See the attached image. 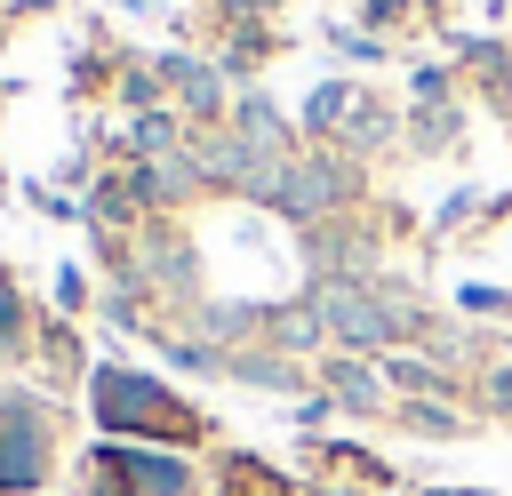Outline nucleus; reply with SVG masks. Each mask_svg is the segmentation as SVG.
<instances>
[{"mask_svg":"<svg viewBox=\"0 0 512 496\" xmlns=\"http://www.w3.org/2000/svg\"><path fill=\"white\" fill-rule=\"evenodd\" d=\"M168 72H176V88H184V104H200V112L216 104V80H208L200 64H168Z\"/></svg>","mask_w":512,"mask_h":496,"instance_id":"obj_7","label":"nucleus"},{"mask_svg":"<svg viewBox=\"0 0 512 496\" xmlns=\"http://www.w3.org/2000/svg\"><path fill=\"white\" fill-rule=\"evenodd\" d=\"M400 8H408V0H368V16H376V24H384V16H400Z\"/></svg>","mask_w":512,"mask_h":496,"instance_id":"obj_10","label":"nucleus"},{"mask_svg":"<svg viewBox=\"0 0 512 496\" xmlns=\"http://www.w3.org/2000/svg\"><path fill=\"white\" fill-rule=\"evenodd\" d=\"M464 304H472V312H504L512 296H504V288H464Z\"/></svg>","mask_w":512,"mask_h":496,"instance_id":"obj_9","label":"nucleus"},{"mask_svg":"<svg viewBox=\"0 0 512 496\" xmlns=\"http://www.w3.org/2000/svg\"><path fill=\"white\" fill-rule=\"evenodd\" d=\"M88 480L104 488V496H184V456H152V448H96L88 456Z\"/></svg>","mask_w":512,"mask_h":496,"instance_id":"obj_2","label":"nucleus"},{"mask_svg":"<svg viewBox=\"0 0 512 496\" xmlns=\"http://www.w3.org/2000/svg\"><path fill=\"white\" fill-rule=\"evenodd\" d=\"M440 496H480V488H440Z\"/></svg>","mask_w":512,"mask_h":496,"instance_id":"obj_11","label":"nucleus"},{"mask_svg":"<svg viewBox=\"0 0 512 496\" xmlns=\"http://www.w3.org/2000/svg\"><path fill=\"white\" fill-rule=\"evenodd\" d=\"M48 472V432H40V408L8 400L0 408V488H32Z\"/></svg>","mask_w":512,"mask_h":496,"instance_id":"obj_3","label":"nucleus"},{"mask_svg":"<svg viewBox=\"0 0 512 496\" xmlns=\"http://www.w3.org/2000/svg\"><path fill=\"white\" fill-rule=\"evenodd\" d=\"M96 424L104 432H168V440H192V408H176L152 376L136 368H96Z\"/></svg>","mask_w":512,"mask_h":496,"instance_id":"obj_1","label":"nucleus"},{"mask_svg":"<svg viewBox=\"0 0 512 496\" xmlns=\"http://www.w3.org/2000/svg\"><path fill=\"white\" fill-rule=\"evenodd\" d=\"M304 120H312V128H336V120H360V96H352L344 80H328V88H320V96L304 104Z\"/></svg>","mask_w":512,"mask_h":496,"instance_id":"obj_6","label":"nucleus"},{"mask_svg":"<svg viewBox=\"0 0 512 496\" xmlns=\"http://www.w3.org/2000/svg\"><path fill=\"white\" fill-rule=\"evenodd\" d=\"M264 200L288 208V216H312V208L344 200V168H336V160H296V168H280V176L264 184Z\"/></svg>","mask_w":512,"mask_h":496,"instance_id":"obj_4","label":"nucleus"},{"mask_svg":"<svg viewBox=\"0 0 512 496\" xmlns=\"http://www.w3.org/2000/svg\"><path fill=\"white\" fill-rule=\"evenodd\" d=\"M336 392H344V400H376V376H368V368H352V360H344V368H336Z\"/></svg>","mask_w":512,"mask_h":496,"instance_id":"obj_8","label":"nucleus"},{"mask_svg":"<svg viewBox=\"0 0 512 496\" xmlns=\"http://www.w3.org/2000/svg\"><path fill=\"white\" fill-rule=\"evenodd\" d=\"M320 320L336 328V336H352V344H384L400 320L376 304V296H360V288H320Z\"/></svg>","mask_w":512,"mask_h":496,"instance_id":"obj_5","label":"nucleus"}]
</instances>
